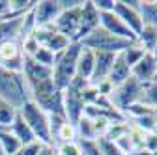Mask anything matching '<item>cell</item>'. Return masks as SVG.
Masks as SVG:
<instances>
[{"mask_svg":"<svg viewBox=\"0 0 157 155\" xmlns=\"http://www.w3.org/2000/svg\"><path fill=\"white\" fill-rule=\"evenodd\" d=\"M94 54H95V60H94V75L90 79V84H95V82L107 79L110 73V67L118 56L112 52H94Z\"/></svg>","mask_w":157,"mask_h":155,"instance_id":"15","label":"cell"},{"mask_svg":"<svg viewBox=\"0 0 157 155\" xmlns=\"http://www.w3.org/2000/svg\"><path fill=\"white\" fill-rule=\"evenodd\" d=\"M13 137L21 142L23 146L25 144H30V142H34L36 140V137H34V133L30 131V127L26 125V122L21 118V114L17 112V116H15V120H13V123L10 125V129H8Z\"/></svg>","mask_w":157,"mask_h":155,"instance_id":"19","label":"cell"},{"mask_svg":"<svg viewBox=\"0 0 157 155\" xmlns=\"http://www.w3.org/2000/svg\"><path fill=\"white\" fill-rule=\"evenodd\" d=\"M82 45L81 43H69V47L66 51H62L60 54H56V60L52 66V81L56 84L58 90H66L71 81L75 79L77 75V60H78V54H81Z\"/></svg>","mask_w":157,"mask_h":155,"instance_id":"2","label":"cell"},{"mask_svg":"<svg viewBox=\"0 0 157 155\" xmlns=\"http://www.w3.org/2000/svg\"><path fill=\"white\" fill-rule=\"evenodd\" d=\"M51 151H52V149H51ZM51 151H49V153H51ZM49 153H45V155H49Z\"/></svg>","mask_w":157,"mask_h":155,"instance_id":"41","label":"cell"},{"mask_svg":"<svg viewBox=\"0 0 157 155\" xmlns=\"http://www.w3.org/2000/svg\"><path fill=\"white\" fill-rule=\"evenodd\" d=\"M84 0H58V4H60L62 9H71V8H77L81 6Z\"/></svg>","mask_w":157,"mask_h":155,"instance_id":"35","label":"cell"},{"mask_svg":"<svg viewBox=\"0 0 157 155\" xmlns=\"http://www.w3.org/2000/svg\"><path fill=\"white\" fill-rule=\"evenodd\" d=\"M92 2H94V8L99 13H110V11H114L116 0H92Z\"/></svg>","mask_w":157,"mask_h":155,"instance_id":"34","label":"cell"},{"mask_svg":"<svg viewBox=\"0 0 157 155\" xmlns=\"http://www.w3.org/2000/svg\"><path fill=\"white\" fill-rule=\"evenodd\" d=\"M142 103H146L148 107H151L153 110L157 108V82H148L144 84V92H142Z\"/></svg>","mask_w":157,"mask_h":155,"instance_id":"28","label":"cell"},{"mask_svg":"<svg viewBox=\"0 0 157 155\" xmlns=\"http://www.w3.org/2000/svg\"><path fill=\"white\" fill-rule=\"evenodd\" d=\"M52 148H49V146H43L39 140H34V142H30V144H25L23 148H21V151H19V155H45V153H49Z\"/></svg>","mask_w":157,"mask_h":155,"instance_id":"30","label":"cell"},{"mask_svg":"<svg viewBox=\"0 0 157 155\" xmlns=\"http://www.w3.org/2000/svg\"><path fill=\"white\" fill-rule=\"evenodd\" d=\"M114 13L122 19L124 25H125L135 36H139V32H140L142 26H144L142 17H140V13H139V8L129 6L127 0H116V4H114Z\"/></svg>","mask_w":157,"mask_h":155,"instance_id":"12","label":"cell"},{"mask_svg":"<svg viewBox=\"0 0 157 155\" xmlns=\"http://www.w3.org/2000/svg\"><path fill=\"white\" fill-rule=\"evenodd\" d=\"M30 101H34L39 108L47 114H62L64 116V101H62V90H58L52 79H47L39 84L28 88Z\"/></svg>","mask_w":157,"mask_h":155,"instance_id":"3","label":"cell"},{"mask_svg":"<svg viewBox=\"0 0 157 155\" xmlns=\"http://www.w3.org/2000/svg\"><path fill=\"white\" fill-rule=\"evenodd\" d=\"M32 36L36 37V41L39 43V47H43V49L51 51L52 54H60L62 51H66V49L69 47V43H73V41L67 40L66 36H62L54 26L36 28Z\"/></svg>","mask_w":157,"mask_h":155,"instance_id":"8","label":"cell"},{"mask_svg":"<svg viewBox=\"0 0 157 155\" xmlns=\"http://www.w3.org/2000/svg\"><path fill=\"white\" fill-rule=\"evenodd\" d=\"M153 116H155V120H157V108H155V110H153Z\"/></svg>","mask_w":157,"mask_h":155,"instance_id":"39","label":"cell"},{"mask_svg":"<svg viewBox=\"0 0 157 155\" xmlns=\"http://www.w3.org/2000/svg\"><path fill=\"white\" fill-rule=\"evenodd\" d=\"M75 129H77V140H97L94 123L86 116H82V118L75 123Z\"/></svg>","mask_w":157,"mask_h":155,"instance_id":"22","label":"cell"},{"mask_svg":"<svg viewBox=\"0 0 157 155\" xmlns=\"http://www.w3.org/2000/svg\"><path fill=\"white\" fill-rule=\"evenodd\" d=\"M60 13H62V8L58 4V0H39V2H36L32 8L36 28L52 26Z\"/></svg>","mask_w":157,"mask_h":155,"instance_id":"10","label":"cell"},{"mask_svg":"<svg viewBox=\"0 0 157 155\" xmlns=\"http://www.w3.org/2000/svg\"><path fill=\"white\" fill-rule=\"evenodd\" d=\"M155 73H157V62H155V58L151 56V52H146L140 60L131 67V77L136 79L140 84L151 82Z\"/></svg>","mask_w":157,"mask_h":155,"instance_id":"14","label":"cell"},{"mask_svg":"<svg viewBox=\"0 0 157 155\" xmlns=\"http://www.w3.org/2000/svg\"><path fill=\"white\" fill-rule=\"evenodd\" d=\"M75 140H77V129H75L73 123L66 122L60 129H58V133H56V137H54V146L64 144V142H75Z\"/></svg>","mask_w":157,"mask_h":155,"instance_id":"24","label":"cell"},{"mask_svg":"<svg viewBox=\"0 0 157 155\" xmlns=\"http://www.w3.org/2000/svg\"><path fill=\"white\" fill-rule=\"evenodd\" d=\"M150 114H153V108L148 107V105L142 103V101L129 105V107L125 108V112H124V116H127V118H133V122L139 120V118H144V116H150Z\"/></svg>","mask_w":157,"mask_h":155,"instance_id":"25","label":"cell"},{"mask_svg":"<svg viewBox=\"0 0 157 155\" xmlns=\"http://www.w3.org/2000/svg\"><path fill=\"white\" fill-rule=\"evenodd\" d=\"M94 60H95V54L94 51L90 49H81V54H78V60H77V79H82V81H88L92 79L94 75Z\"/></svg>","mask_w":157,"mask_h":155,"instance_id":"17","label":"cell"},{"mask_svg":"<svg viewBox=\"0 0 157 155\" xmlns=\"http://www.w3.org/2000/svg\"><path fill=\"white\" fill-rule=\"evenodd\" d=\"M49 155H54V151H51V153H49Z\"/></svg>","mask_w":157,"mask_h":155,"instance_id":"40","label":"cell"},{"mask_svg":"<svg viewBox=\"0 0 157 155\" xmlns=\"http://www.w3.org/2000/svg\"><path fill=\"white\" fill-rule=\"evenodd\" d=\"M97 142H99V148H101L103 155H124V151L120 148H118L114 142L107 140V138H97Z\"/></svg>","mask_w":157,"mask_h":155,"instance_id":"33","label":"cell"},{"mask_svg":"<svg viewBox=\"0 0 157 155\" xmlns=\"http://www.w3.org/2000/svg\"><path fill=\"white\" fill-rule=\"evenodd\" d=\"M82 149V155H103L97 140H77Z\"/></svg>","mask_w":157,"mask_h":155,"instance_id":"32","label":"cell"},{"mask_svg":"<svg viewBox=\"0 0 157 155\" xmlns=\"http://www.w3.org/2000/svg\"><path fill=\"white\" fill-rule=\"evenodd\" d=\"M131 77V67L125 64V60H124V56L122 54H118L116 56V60H114V64H112V67H110V73H109V77L107 79L112 82V86L116 88V86H120V84H124L127 79Z\"/></svg>","mask_w":157,"mask_h":155,"instance_id":"18","label":"cell"},{"mask_svg":"<svg viewBox=\"0 0 157 155\" xmlns=\"http://www.w3.org/2000/svg\"><path fill=\"white\" fill-rule=\"evenodd\" d=\"M0 101L11 105L17 110L30 101V92L23 73H13L0 67Z\"/></svg>","mask_w":157,"mask_h":155,"instance_id":"1","label":"cell"},{"mask_svg":"<svg viewBox=\"0 0 157 155\" xmlns=\"http://www.w3.org/2000/svg\"><path fill=\"white\" fill-rule=\"evenodd\" d=\"M144 54H146V51H144L139 43H136V41H135V43H131V45H129V47L122 52L124 60H125V64H127L129 67H133V66H135L136 62H139Z\"/></svg>","mask_w":157,"mask_h":155,"instance_id":"26","label":"cell"},{"mask_svg":"<svg viewBox=\"0 0 157 155\" xmlns=\"http://www.w3.org/2000/svg\"><path fill=\"white\" fill-rule=\"evenodd\" d=\"M32 60L37 62L39 66H45V67H51V69H52L54 60H56V54H52L51 51H47V49H43V47H39L37 52L32 56Z\"/></svg>","mask_w":157,"mask_h":155,"instance_id":"29","label":"cell"},{"mask_svg":"<svg viewBox=\"0 0 157 155\" xmlns=\"http://www.w3.org/2000/svg\"><path fill=\"white\" fill-rule=\"evenodd\" d=\"M151 56H153V58H155V62H157V45H155V47H153V51H151Z\"/></svg>","mask_w":157,"mask_h":155,"instance_id":"36","label":"cell"},{"mask_svg":"<svg viewBox=\"0 0 157 155\" xmlns=\"http://www.w3.org/2000/svg\"><path fill=\"white\" fill-rule=\"evenodd\" d=\"M88 81L82 79H75L71 81V84L62 92V101H64V116L69 123H77L78 120L82 118L84 114V97H82V92L88 86Z\"/></svg>","mask_w":157,"mask_h":155,"instance_id":"5","label":"cell"},{"mask_svg":"<svg viewBox=\"0 0 157 155\" xmlns=\"http://www.w3.org/2000/svg\"><path fill=\"white\" fill-rule=\"evenodd\" d=\"M139 13L144 25L157 28V0H140Z\"/></svg>","mask_w":157,"mask_h":155,"instance_id":"20","label":"cell"},{"mask_svg":"<svg viewBox=\"0 0 157 155\" xmlns=\"http://www.w3.org/2000/svg\"><path fill=\"white\" fill-rule=\"evenodd\" d=\"M131 43H135V41L116 37V36L105 32L103 28H95L92 34H88L81 41V45L84 49H90L94 52H112V54H122Z\"/></svg>","mask_w":157,"mask_h":155,"instance_id":"6","label":"cell"},{"mask_svg":"<svg viewBox=\"0 0 157 155\" xmlns=\"http://www.w3.org/2000/svg\"><path fill=\"white\" fill-rule=\"evenodd\" d=\"M82 4L77 6V8H71V9H62V13L58 15V19L52 25L62 36H66L69 41H77V34H78V28H81V9H82Z\"/></svg>","mask_w":157,"mask_h":155,"instance_id":"9","label":"cell"},{"mask_svg":"<svg viewBox=\"0 0 157 155\" xmlns=\"http://www.w3.org/2000/svg\"><path fill=\"white\" fill-rule=\"evenodd\" d=\"M0 146H2L6 155H17L19 151H21V148H23V144L19 142L8 129L0 131Z\"/></svg>","mask_w":157,"mask_h":155,"instance_id":"23","label":"cell"},{"mask_svg":"<svg viewBox=\"0 0 157 155\" xmlns=\"http://www.w3.org/2000/svg\"><path fill=\"white\" fill-rule=\"evenodd\" d=\"M0 155H6V153H4V149H2V146H0Z\"/></svg>","mask_w":157,"mask_h":155,"instance_id":"37","label":"cell"},{"mask_svg":"<svg viewBox=\"0 0 157 155\" xmlns=\"http://www.w3.org/2000/svg\"><path fill=\"white\" fill-rule=\"evenodd\" d=\"M151 82H157V73H155V77H153V81Z\"/></svg>","mask_w":157,"mask_h":155,"instance_id":"38","label":"cell"},{"mask_svg":"<svg viewBox=\"0 0 157 155\" xmlns=\"http://www.w3.org/2000/svg\"><path fill=\"white\" fill-rule=\"evenodd\" d=\"M95 28H99V11L94 8L92 0H84L81 9V28H78V34H77V43H81Z\"/></svg>","mask_w":157,"mask_h":155,"instance_id":"13","label":"cell"},{"mask_svg":"<svg viewBox=\"0 0 157 155\" xmlns=\"http://www.w3.org/2000/svg\"><path fill=\"white\" fill-rule=\"evenodd\" d=\"M23 17H11V19H0V45L6 41H13L21 37V25Z\"/></svg>","mask_w":157,"mask_h":155,"instance_id":"16","label":"cell"},{"mask_svg":"<svg viewBox=\"0 0 157 155\" xmlns=\"http://www.w3.org/2000/svg\"><path fill=\"white\" fill-rule=\"evenodd\" d=\"M17 112H19V110L13 108L11 105L0 101V129H10V125L13 123Z\"/></svg>","mask_w":157,"mask_h":155,"instance_id":"27","label":"cell"},{"mask_svg":"<svg viewBox=\"0 0 157 155\" xmlns=\"http://www.w3.org/2000/svg\"><path fill=\"white\" fill-rule=\"evenodd\" d=\"M136 43H139L146 52H151L153 47L157 45V28L144 25L142 30L139 32V36H136Z\"/></svg>","mask_w":157,"mask_h":155,"instance_id":"21","label":"cell"},{"mask_svg":"<svg viewBox=\"0 0 157 155\" xmlns=\"http://www.w3.org/2000/svg\"><path fill=\"white\" fill-rule=\"evenodd\" d=\"M17 155H19V153H17Z\"/></svg>","mask_w":157,"mask_h":155,"instance_id":"42","label":"cell"},{"mask_svg":"<svg viewBox=\"0 0 157 155\" xmlns=\"http://www.w3.org/2000/svg\"><path fill=\"white\" fill-rule=\"evenodd\" d=\"M142 92H144V84H140L136 79H133V77H129V79L120 84V86H116L112 95H110V103L116 110H120L122 114L125 112V108L133 103H139L142 99Z\"/></svg>","mask_w":157,"mask_h":155,"instance_id":"7","label":"cell"},{"mask_svg":"<svg viewBox=\"0 0 157 155\" xmlns=\"http://www.w3.org/2000/svg\"><path fill=\"white\" fill-rule=\"evenodd\" d=\"M21 118L26 122V125L30 127V131L34 133L36 140H39L43 146L52 148V138H51V129H49V114L43 112L34 101L25 103L19 108Z\"/></svg>","mask_w":157,"mask_h":155,"instance_id":"4","label":"cell"},{"mask_svg":"<svg viewBox=\"0 0 157 155\" xmlns=\"http://www.w3.org/2000/svg\"><path fill=\"white\" fill-rule=\"evenodd\" d=\"M54 155H82V149L78 146V142H64V144H58L52 148Z\"/></svg>","mask_w":157,"mask_h":155,"instance_id":"31","label":"cell"},{"mask_svg":"<svg viewBox=\"0 0 157 155\" xmlns=\"http://www.w3.org/2000/svg\"><path fill=\"white\" fill-rule=\"evenodd\" d=\"M99 28H103L105 32H109V34H112L116 37H122V40L136 41V36L124 25V21L114 11H110V13H99Z\"/></svg>","mask_w":157,"mask_h":155,"instance_id":"11","label":"cell"}]
</instances>
